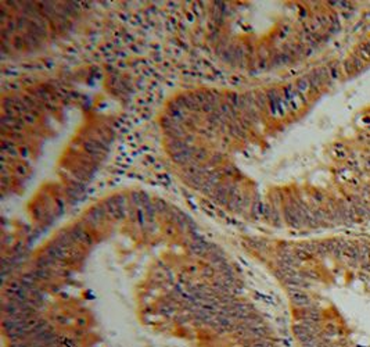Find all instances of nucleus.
Masks as SVG:
<instances>
[{"mask_svg": "<svg viewBox=\"0 0 370 347\" xmlns=\"http://www.w3.org/2000/svg\"><path fill=\"white\" fill-rule=\"evenodd\" d=\"M291 314L294 347H370V328L300 289H284Z\"/></svg>", "mask_w": 370, "mask_h": 347, "instance_id": "obj_2", "label": "nucleus"}, {"mask_svg": "<svg viewBox=\"0 0 370 347\" xmlns=\"http://www.w3.org/2000/svg\"><path fill=\"white\" fill-rule=\"evenodd\" d=\"M3 347H284L231 258L144 193L84 210L11 274Z\"/></svg>", "mask_w": 370, "mask_h": 347, "instance_id": "obj_1", "label": "nucleus"}]
</instances>
